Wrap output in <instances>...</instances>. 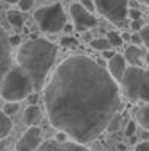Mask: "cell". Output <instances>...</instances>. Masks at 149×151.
Listing matches in <instances>:
<instances>
[{"instance_id": "1", "label": "cell", "mask_w": 149, "mask_h": 151, "mask_svg": "<svg viewBox=\"0 0 149 151\" xmlns=\"http://www.w3.org/2000/svg\"><path fill=\"white\" fill-rule=\"evenodd\" d=\"M43 91L50 123L82 145L107 131L121 107L118 84L104 66L83 54L63 60Z\"/></svg>"}, {"instance_id": "2", "label": "cell", "mask_w": 149, "mask_h": 151, "mask_svg": "<svg viewBox=\"0 0 149 151\" xmlns=\"http://www.w3.org/2000/svg\"><path fill=\"white\" fill-rule=\"evenodd\" d=\"M57 51V46L44 38L28 40L19 47L16 63L29 73L35 93L44 90L47 76L54 66Z\"/></svg>"}, {"instance_id": "3", "label": "cell", "mask_w": 149, "mask_h": 151, "mask_svg": "<svg viewBox=\"0 0 149 151\" xmlns=\"http://www.w3.org/2000/svg\"><path fill=\"white\" fill-rule=\"evenodd\" d=\"M34 93V85L29 73L21 66L15 65L4 76L0 87V97L6 101L19 103Z\"/></svg>"}, {"instance_id": "4", "label": "cell", "mask_w": 149, "mask_h": 151, "mask_svg": "<svg viewBox=\"0 0 149 151\" xmlns=\"http://www.w3.org/2000/svg\"><path fill=\"white\" fill-rule=\"evenodd\" d=\"M120 84L132 103H149V70L142 66H129Z\"/></svg>"}, {"instance_id": "5", "label": "cell", "mask_w": 149, "mask_h": 151, "mask_svg": "<svg viewBox=\"0 0 149 151\" xmlns=\"http://www.w3.org/2000/svg\"><path fill=\"white\" fill-rule=\"evenodd\" d=\"M34 19L38 28L47 34H56L58 31H63L64 25L67 24V15L61 3H53L37 9L34 13Z\"/></svg>"}, {"instance_id": "6", "label": "cell", "mask_w": 149, "mask_h": 151, "mask_svg": "<svg viewBox=\"0 0 149 151\" xmlns=\"http://www.w3.org/2000/svg\"><path fill=\"white\" fill-rule=\"evenodd\" d=\"M95 10L115 25H123L129 13V0H94Z\"/></svg>"}, {"instance_id": "7", "label": "cell", "mask_w": 149, "mask_h": 151, "mask_svg": "<svg viewBox=\"0 0 149 151\" xmlns=\"http://www.w3.org/2000/svg\"><path fill=\"white\" fill-rule=\"evenodd\" d=\"M70 16L73 19V27L81 32H85L98 24L95 15L88 12L81 3H73L70 6Z\"/></svg>"}, {"instance_id": "8", "label": "cell", "mask_w": 149, "mask_h": 151, "mask_svg": "<svg viewBox=\"0 0 149 151\" xmlns=\"http://www.w3.org/2000/svg\"><path fill=\"white\" fill-rule=\"evenodd\" d=\"M15 66L12 56V44L7 32L0 27V87L6 76V73Z\"/></svg>"}, {"instance_id": "9", "label": "cell", "mask_w": 149, "mask_h": 151, "mask_svg": "<svg viewBox=\"0 0 149 151\" xmlns=\"http://www.w3.org/2000/svg\"><path fill=\"white\" fill-rule=\"evenodd\" d=\"M43 144V131L38 126L28 128L16 144V151H37Z\"/></svg>"}, {"instance_id": "10", "label": "cell", "mask_w": 149, "mask_h": 151, "mask_svg": "<svg viewBox=\"0 0 149 151\" xmlns=\"http://www.w3.org/2000/svg\"><path fill=\"white\" fill-rule=\"evenodd\" d=\"M37 151H92V150H89L85 145L78 144L75 141L73 142H70V141L58 142L56 139H48V141H43V144L38 147Z\"/></svg>"}, {"instance_id": "11", "label": "cell", "mask_w": 149, "mask_h": 151, "mask_svg": "<svg viewBox=\"0 0 149 151\" xmlns=\"http://www.w3.org/2000/svg\"><path fill=\"white\" fill-rule=\"evenodd\" d=\"M127 69V62L124 59L123 54H118L115 53L110 60H108V73L111 75V78L115 81V82H121L123 76H124V72Z\"/></svg>"}, {"instance_id": "12", "label": "cell", "mask_w": 149, "mask_h": 151, "mask_svg": "<svg viewBox=\"0 0 149 151\" xmlns=\"http://www.w3.org/2000/svg\"><path fill=\"white\" fill-rule=\"evenodd\" d=\"M145 53H146V51L143 50V49H140L139 46L130 44V46L124 50V59H126V62H127L130 66H140L142 59L145 57Z\"/></svg>"}, {"instance_id": "13", "label": "cell", "mask_w": 149, "mask_h": 151, "mask_svg": "<svg viewBox=\"0 0 149 151\" xmlns=\"http://www.w3.org/2000/svg\"><path fill=\"white\" fill-rule=\"evenodd\" d=\"M41 122V109L35 104V106H28L24 111V123L31 128V126H38V123Z\"/></svg>"}, {"instance_id": "14", "label": "cell", "mask_w": 149, "mask_h": 151, "mask_svg": "<svg viewBox=\"0 0 149 151\" xmlns=\"http://www.w3.org/2000/svg\"><path fill=\"white\" fill-rule=\"evenodd\" d=\"M7 21L9 24L16 28V29H21L24 27V22H25V18L24 15L21 13V10H9L7 12Z\"/></svg>"}, {"instance_id": "15", "label": "cell", "mask_w": 149, "mask_h": 151, "mask_svg": "<svg viewBox=\"0 0 149 151\" xmlns=\"http://www.w3.org/2000/svg\"><path fill=\"white\" fill-rule=\"evenodd\" d=\"M10 131H12V120L0 110V141L6 138Z\"/></svg>"}, {"instance_id": "16", "label": "cell", "mask_w": 149, "mask_h": 151, "mask_svg": "<svg viewBox=\"0 0 149 151\" xmlns=\"http://www.w3.org/2000/svg\"><path fill=\"white\" fill-rule=\"evenodd\" d=\"M138 120L145 131H149V103L140 107V110L138 111Z\"/></svg>"}, {"instance_id": "17", "label": "cell", "mask_w": 149, "mask_h": 151, "mask_svg": "<svg viewBox=\"0 0 149 151\" xmlns=\"http://www.w3.org/2000/svg\"><path fill=\"white\" fill-rule=\"evenodd\" d=\"M105 38L108 40V43L111 44V47H120V46H123V43H124L123 38H121V34L117 32V31H108Z\"/></svg>"}, {"instance_id": "18", "label": "cell", "mask_w": 149, "mask_h": 151, "mask_svg": "<svg viewBox=\"0 0 149 151\" xmlns=\"http://www.w3.org/2000/svg\"><path fill=\"white\" fill-rule=\"evenodd\" d=\"M91 47L94 50H98V51H105V50H111V44L108 43L107 38H95L91 41Z\"/></svg>"}, {"instance_id": "19", "label": "cell", "mask_w": 149, "mask_h": 151, "mask_svg": "<svg viewBox=\"0 0 149 151\" xmlns=\"http://www.w3.org/2000/svg\"><path fill=\"white\" fill-rule=\"evenodd\" d=\"M18 110H19V103H13V101H6L4 106H3V109H1V111L7 117H10L15 113H18Z\"/></svg>"}, {"instance_id": "20", "label": "cell", "mask_w": 149, "mask_h": 151, "mask_svg": "<svg viewBox=\"0 0 149 151\" xmlns=\"http://www.w3.org/2000/svg\"><path fill=\"white\" fill-rule=\"evenodd\" d=\"M120 126H121V114L117 113V114H114L113 119L110 120V123H108V126H107V131H108V132H114V131H117Z\"/></svg>"}, {"instance_id": "21", "label": "cell", "mask_w": 149, "mask_h": 151, "mask_svg": "<svg viewBox=\"0 0 149 151\" xmlns=\"http://www.w3.org/2000/svg\"><path fill=\"white\" fill-rule=\"evenodd\" d=\"M140 38H142V44L149 49V25H145L142 29H140Z\"/></svg>"}, {"instance_id": "22", "label": "cell", "mask_w": 149, "mask_h": 151, "mask_svg": "<svg viewBox=\"0 0 149 151\" xmlns=\"http://www.w3.org/2000/svg\"><path fill=\"white\" fill-rule=\"evenodd\" d=\"M127 18H130L132 21H138V19H142V10H140V9H129Z\"/></svg>"}, {"instance_id": "23", "label": "cell", "mask_w": 149, "mask_h": 151, "mask_svg": "<svg viewBox=\"0 0 149 151\" xmlns=\"http://www.w3.org/2000/svg\"><path fill=\"white\" fill-rule=\"evenodd\" d=\"M136 134V123L133 122V120H130L129 123H127V126H126V131H124V135L126 137H133Z\"/></svg>"}, {"instance_id": "24", "label": "cell", "mask_w": 149, "mask_h": 151, "mask_svg": "<svg viewBox=\"0 0 149 151\" xmlns=\"http://www.w3.org/2000/svg\"><path fill=\"white\" fill-rule=\"evenodd\" d=\"M18 6H19L21 12H26V10H29L32 7V0H19Z\"/></svg>"}, {"instance_id": "25", "label": "cell", "mask_w": 149, "mask_h": 151, "mask_svg": "<svg viewBox=\"0 0 149 151\" xmlns=\"http://www.w3.org/2000/svg\"><path fill=\"white\" fill-rule=\"evenodd\" d=\"M79 3H81L88 12H91V13L95 12V3H94V0H81Z\"/></svg>"}, {"instance_id": "26", "label": "cell", "mask_w": 149, "mask_h": 151, "mask_svg": "<svg viewBox=\"0 0 149 151\" xmlns=\"http://www.w3.org/2000/svg\"><path fill=\"white\" fill-rule=\"evenodd\" d=\"M145 27V24H143V21L142 19H138V21H132V25H130V28L135 31V32H140V29Z\"/></svg>"}, {"instance_id": "27", "label": "cell", "mask_w": 149, "mask_h": 151, "mask_svg": "<svg viewBox=\"0 0 149 151\" xmlns=\"http://www.w3.org/2000/svg\"><path fill=\"white\" fill-rule=\"evenodd\" d=\"M130 41H132V44H133V46H139V47H140V44H142L140 34H139V32H133V34L130 35Z\"/></svg>"}, {"instance_id": "28", "label": "cell", "mask_w": 149, "mask_h": 151, "mask_svg": "<svg viewBox=\"0 0 149 151\" xmlns=\"http://www.w3.org/2000/svg\"><path fill=\"white\" fill-rule=\"evenodd\" d=\"M26 99H28V101H29V106H35V104L38 103V100H40V96H38V93L34 91V93H31Z\"/></svg>"}, {"instance_id": "29", "label": "cell", "mask_w": 149, "mask_h": 151, "mask_svg": "<svg viewBox=\"0 0 149 151\" xmlns=\"http://www.w3.org/2000/svg\"><path fill=\"white\" fill-rule=\"evenodd\" d=\"M135 151H149V142L148 141H142V142L136 144Z\"/></svg>"}, {"instance_id": "30", "label": "cell", "mask_w": 149, "mask_h": 151, "mask_svg": "<svg viewBox=\"0 0 149 151\" xmlns=\"http://www.w3.org/2000/svg\"><path fill=\"white\" fill-rule=\"evenodd\" d=\"M67 138H69V137H67L64 132H60V131H58V134L56 135V138H54V139H56V141H58V142H66V141H67Z\"/></svg>"}, {"instance_id": "31", "label": "cell", "mask_w": 149, "mask_h": 151, "mask_svg": "<svg viewBox=\"0 0 149 151\" xmlns=\"http://www.w3.org/2000/svg\"><path fill=\"white\" fill-rule=\"evenodd\" d=\"M9 40H10V44H12V47H13V46H19V44H21V38H19L18 35L9 37Z\"/></svg>"}, {"instance_id": "32", "label": "cell", "mask_w": 149, "mask_h": 151, "mask_svg": "<svg viewBox=\"0 0 149 151\" xmlns=\"http://www.w3.org/2000/svg\"><path fill=\"white\" fill-rule=\"evenodd\" d=\"M114 54H115V51L113 50V49H111V50L102 51V57H104V59H108V60H110V59H111V57H113Z\"/></svg>"}, {"instance_id": "33", "label": "cell", "mask_w": 149, "mask_h": 151, "mask_svg": "<svg viewBox=\"0 0 149 151\" xmlns=\"http://www.w3.org/2000/svg\"><path fill=\"white\" fill-rule=\"evenodd\" d=\"M63 31H64L66 34H70V32L73 31V25H70V24H66V25H64V28H63Z\"/></svg>"}, {"instance_id": "34", "label": "cell", "mask_w": 149, "mask_h": 151, "mask_svg": "<svg viewBox=\"0 0 149 151\" xmlns=\"http://www.w3.org/2000/svg\"><path fill=\"white\" fill-rule=\"evenodd\" d=\"M142 138H143V141H148L149 139V131H143V132H142Z\"/></svg>"}, {"instance_id": "35", "label": "cell", "mask_w": 149, "mask_h": 151, "mask_svg": "<svg viewBox=\"0 0 149 151\" xmlns=\"http://www.w3.org/2000/svg\"><path fill=\"white\" fill-rule=\"evenodd\" d=\"M1 1H6L9 4H18L19 3V0H1Z\"/></svg>"}, {"instance_id": "36", "label": "cell", "mask_w": 149, "mask_h": 151, "mask_svg": "<svg viewBox=\"0 0 149 151\" xmlns=\"http://www.w3.org/2000/svg\"><path fill=\"white\" fill-rule=\"evenodd\" d=\"M143 59H145V62L149 65V51H146V53H145V57H143Z\"/></svg>"}, {"instance_id": "37", "label": "cell", "mask_w": 149, "mask_h": 151, "mask_svg": "<svg viewBox=\"0 0 149 151\" xmlns=\"http://www.w3.org/2000/svg\"><path fill=\"white\" fill-rule=\"evenodd\" d=\"M130 142H132V144H136V138H135V135L130 137Z\"/></svg>"}, {"instance_id": "38", "label": "cell", "mask_w": 149, "mask_h": 151, "mask_svg": "<svg viewBox=\"0 0 149 151\" xmlns=\"http://www.w3.org/2000/svg\"><path fill=\"white\" fill-rule=\"evenodd\" d=\"M140 1H142V3H145L146 6H149V0H140Z\"/></svg>"}, {"instance_id": "39", "label": "cell", "mask_w": 149, "mask_h": 151, "mask_svg": "<svg viewBox=\"0 0 149 151\" xmlns=\"http://www.w3.org/2000/svg\"><path fill=\"white\" fill-rule=\"evenodd\" d=\"M0 12H1V6H0Z\"/></svg>"}]
</instances>
